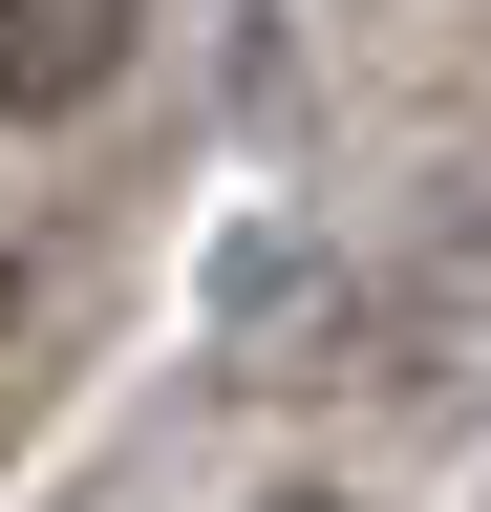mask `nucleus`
Segmentation results:
<instances>
[{
	"label": "nucleus",
	"instance_id": "nucleus-1",
	"mask_svg": "<svg viewBox=\"0 0 491 512\" xmlns=\"http://www.w3.org/2000/svg\"><path fill=\"white\" fill-rule=\"evenodd\" d=\"M129 22L150 0H0V128H65L129 86Z\"/></svg>",
	"mask_w": 491,
	"mask_h": 512
},
{
	"label": "nucleus",
	"instance_id": "nucleus-2",
	"mask_svg": "<svg viewBox=\"0 0 491 512\" xmlns=\"http://www.w3.org/2000/svg\"><path fill=\"white\" fill-rule=\"evenodd\" d=\"M0 342H22V278H0Z\"/></svg>",
	"mask_w": 491,
	"mask_h": 512
},
{
	"label": "nucleus",
	"instance_id": "nucleus-3",
	"mask_svg": "<svg viewBox=\"0 0 491 512\" xmlns=\"http://www.w3.org/2000/svg\"><path fill=\"white\" fill-rule=\"evenodd\" d=\"M278 512H342V491H278Z\"/></svg>",
	"mask_w": 491,
	"mask_h": 512
}]
</instances>
